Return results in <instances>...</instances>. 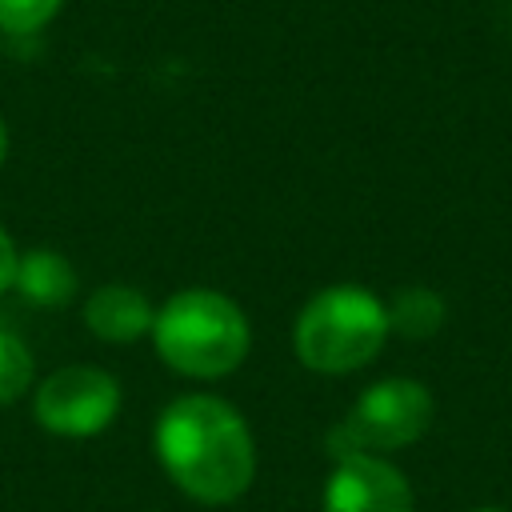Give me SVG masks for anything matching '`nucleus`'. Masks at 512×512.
<instances>
[{"instance_id":"obj_1","label":"nucleus","mask_w":512,"mask_h":512,"mask_svg":"<svg viewBox=\"0 0 512 512\" xmlns=\"http://www.w3.org/2000/svg\"><path fill=\"white\" fill-rule=\"evenodd\" d=\"M164 476L196 504H232L256 480V436L244 412L212 392L176 396L152 428Z\"/></svg>"},{"instance_id":"obj_2","label":"nucleus","mask_w":512,"mask_h":512,"mask_svg":"<svg viewBox=\"0 0 512 512\" xmlns=\"http://www.w3.org/2000/svg\"><path fill=\"white\" fill-rule=\"evenodd\" d=\"M156 356L192 380H220L236 372L252 352V324L244 308L220 288H180L152 320Z\"/></svg>"},{"instance_id":"obj_3","label":"nucleus","mask_w":512,"mask_h":512,"mask_svg":"<svg viewBox=\"0 0 512 512\" xmlns=\"http://www.w3.org/2000/svg\"><path fill=\"white\" fill-rule=\"evenodd\" d=\"M388 304L364 284H328L292 324L296 360L320 376H344L376 360L388 340Z\"/></svg>"},{"instance_id":"obj_4","label":"nucleus","mask_w":512,"mask_h":512,"mask_svg":"<svg viewBox=\"0 0 512 512\" xmlns=\"http://www.w3.org/2000/svg\"><path fill=\"white\" fill-rule=\"evenodd\" d=\"M432 424V396L420 380L408 376H388L376 380L356 396L348 416L328 432V452L348 456V452H396L416 444Z\"/></svg>"},{"instance_id":"obj_5","label":"nucleus","mask_w":512,"mask_h":512,"mask_svg":"<svg viewBox=\"0 0 512 512\" xmlns=\"http://www.w3.org/2000/svg\"><path fill=\"white\" fill-rule=\"evenodd\" d=\"M124 404V388L108 368L96 364H64L44 376L32 392V416L44 432L88 440L100 436Z\"/></svg>"},{"instance_id":"obj_6","label":"nucleus","mask_w":512,"mask_h":512,"mask_svg":"<svg viewBox=\"0 0 512 512\" xmlns=\"http://www.w3.org/2000/svg\"><path fill=\"white\" fill-rule=\"evenodd\" d=\"M324 512H416L412 484L396 464H388L376 452H348L336 456L324 496Z\"/></svg>"},{"instance_id":"obj_7","label":"nucleus","mask_w":512,"mask_h":512,"mask_svg":"<svg viewBox=\"0 0 512 512\" xmlns=\"http://www.w3.org/2000/svg\"><path fill=\"white\" fill-rule=\"evenodd\" d=\"M152 320H156V308L136 284L112 280L84 300V328L108 344L140 340L144 332H152Z\"/></svg>"},{"instance_id":"obj_8","label":"nucleus","mask_w":512,"mask_h":512,"mask_svg":"<svg viewBox=\"0 0 512 512\" xmlns=\"http://www.w3.org/2000/svg\"><path fill=\"white\" fill-rule=\"evenodd\" d=\"M28 304H40V308H60L76 296L80 288V276L72 268V260L56 248H28L20 252V264H16V284H12Z\"/></svg>"},{"instance_id":"obj_9","label":"nucleus","mask_w":512,"mask_h":512,"mask_svg":"<svg viewBox=\"0 0 512 512\" xmlns=\"http://www.w3.org/2000/svg\"><path fill=\"white\" fill-rule=\"evenodd\" d=\"M444 324V300L432 288H404L392 304H388V328L408 336V340H424Z\"/></svg>"},{"instance_id":"obj_10","label":"nucleus","mask_w":512,"mask_h":512,"mask_svg":"<svg viewBox=\"0 0 512 512\" xmlns=\"http://www.w3.org/2000/svg\"><path fill=\"white\" fill-rule=\"evenodd\" d=\"M32 384H36V360L28 344L12 328H0V404H16Z\"/></svg>"},{"instance_id":"obj_11","label":"nucleus","mask_w":512,"mask_h":512,"mask_svg":"<svg viewBox=\"0 0 512 512\" xmlns=\"http://www.w3.org/2000/svg\"><path fill=\"white\" fill-rule=\"evenodd\" d=\"M60 4L64 0H0V32H12V36L40 32L60 12Z\"/></svg>"},{"instance_id":"obj_12","label":"nucleus","mask_w":512,"mask_h":512,"mask_svg":"<svg viewBox=\"0 0 512 512\" xmlns=\"http://www.w3.org/2000/svg\"><path fill=\"white\" fill-rule=\"evenodd\" d=\"M16 264H20V248L8 236V228L0 224V292H8L16 284Z\"/></svg>"},{"instance_id":"obj_13","label":"nucleus","mask_w":512,"mask_h":512,"mask_svg":"<svg viewBox=\"0 0 512 512\" xmlns=\"http://www.w3.org/2000/svg\"><path fill=\"white\" fill-rule=\"evenodd\" d=\"M4 160H8V124L0 116V168H4Z\"/></svg>"},{"instance_id":"obj_14","label":"nucleus","mask_w":512,"mask_h":512,"mask_svg":"<svg viewBox=\"0 0 512 512\" xmlns=\"http://www.w3.org/2000/svg\"><path fill=\"white\" fill-rule=\"evenodd\" d=\"M472 512H504V508H472Z\"/></svg>"}]
</instances>
